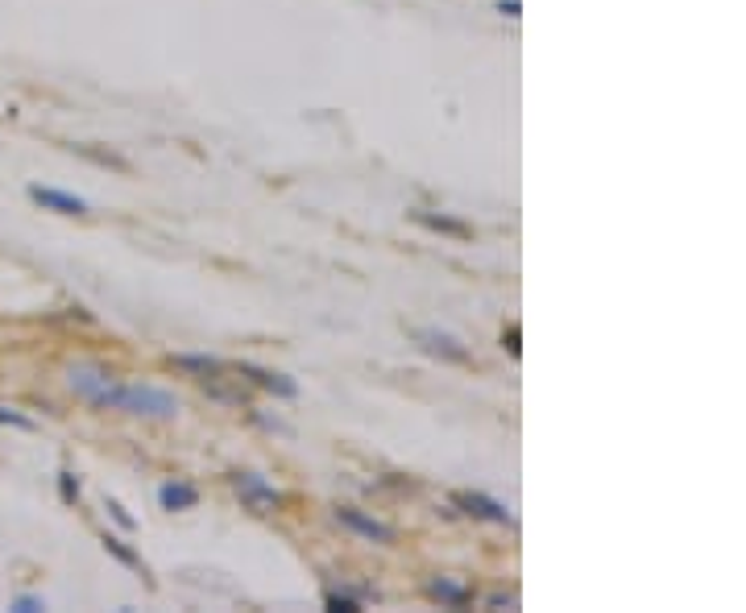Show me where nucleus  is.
I'll return each mask as SVG.
<instances>
[{"mask_svg":"<svg viewBox=\"0 0 746 613\" xmlns=\"http://www.w3.org/2000/svg\"><path fill=\"white\" fill-rule=\"evenodd\" d=\"M100 410H125V415H137V419H174L179 415V398L162 390V385L150 382H117L109 385V394L100 402Z\"/></svg>","mask_w":746,"mask_h":613,"instance_id":"nucleus-1","label":"nucleus"},{"mask_svg":"<svg viewBox=\"0 0 746 613\" xmlns=\"http://www.w3.org/2000/svg\"><path fill=\"white\" fill-rule=\"evenodd\" d=\"M229 485L241 493L245 510L253 514H278V510H287V493L274 489V485L257 477V472H229Z\"/></svg>","mask_w":746,"mask_h":613,"instance_id":"nucleus-2","label":"nucleus"},{"mask_svg":"<svg viewBox=\"0 0 746 613\" xmlns=\"http://www.w3.org/2000/svg\"><path fill=\"white\" fill-rule=\"evenodd\" d=\"M112 382H117V373H112L109 365H100V361H79V365L67 369V385H71L84 402H92V407L104 402V394H109Z\"/></svg>","mask_w":746,"mask_h":613,"instance_id":"nucleus-3","label":"nucleus"},{"mask_svg":"<svg viewBox=\"0 0 746 613\" xmlns=\"http://www.w3.org/2000/svg\"><path fill=\"white\" fill-rule=\"evenodd\" d=\"M452 510H460L465 518H477V522H494V527H515V514L506 510L498 497L490 493H477V489H457L452 497Z\"/></svg>","mask_w":746,"mask_h":613,"instance_id":"nucleus-4","label":"nucleus"},{"mask_svg":"<svg viewBox=\"0 0 746 613\" xmlns=\"http://www.w3.org/2000/svg\"><path fill=\"white\" fill-rule=\"evenodd\" d=\"M332 518H337V522H340L345 530H353L357 539L377 543V547H390V543L398 539V530L390 527V522H382V518L365 514V510H357V505H337V510H332Z\"/></svg>","mask_w":746,"mask_h":613,"instance_id":"nucleus-5","label":"nucleus"},{"mask_svg":"<svg viewBox=\"0 0 746 613\" xmlns=\"http://www.w3.org/2000/svg\"><path fill=\"white\" fill-rule=\"evenodd\" d=\"M232 373H237V377H245L253 390H265V394H274V398H287V402H290V398H299V382H295V377H287V373L262 369V365H253V361L232 365Z\"/></svg>","mask_w":746,"mask_h":613,"instance_id":"nucleus-6","label":"nucleus"},{"mask_svg":"<svg viewBox=\"0 0 746 613\" xmlns=\"http://www.w3.org/2000/svg\"><path fill=\"white\" fill-rule=\"evenodd\" d=\"M423 593L432 597L435 605H444V609H473L477 605V593H473V585H465V580H452V577H432L427 585H423Z\"/></svg>","mask_w":746,"mask_h":613,"instance_id":"nucleus-7","label":"nucleus"},{"mask_svg":"<svg viewBox=\"0 0 746 613\" xmlns=\"http://www.w3.org/2000/svg\"><path fill=\"white\" fill-rule=\"evenodd\" d=\"M415 344H419L427 357H440V361H448V365H469L473 361L469 349H465L457 336L435 332V327H419V332H415Z\"/></svg>","mask_w":746,"mask_h":613,"instance_id":"nucleus-8","label":"nucleus"},{"mask_svg":"<svg viewBox=\"0 0 746 613\" xmlns=\"http://www.w3.org/2000/svg\"><path fill=\"white\" fill-rule=\"evenodd\" d=\"M25 195L34 199L37 207H46V212H59V216H87V199L71 191H59V187H42V182H29Z\"/></svg>","mask_w":746,"mask_h":613,"instance_id":"nucleus-9","label":"nucleus"},{"mask_svg":"<svg viewBox=\"0 0 746 613\" xmlns=\"http://www.w3.org/2000/svg\"><path fill=\"white\" fill-rule=\"evenodd\" d=\"M237 385H224V373H216V377H204V394L216 398V402H224V407H253V390L249 382H241V377H232Z\"/></svg>","mask_w":746,"mask_h":613,"instance_id":"nucleus-10","label":"nucleus"},{"mask_svg":"<svg viewBox=\"0 0 746 613\" xmlns=\"http://www.w3.org/2000/svg\"><path fill=\"white\" fill-rule=\"evenodd\" d=\"M410 220H415V224H423V229L440 232V237H457V241H469V237H473V224H465V220H457V216H444V212L415 207V212H410Z\"/></svg>","mask_w":746,"mask_h":613,"instance_id":"nucleus-11","label":"nucleus"},{"mask_svg":"<svg viewBox=\"0 0 746 613\" xmlns=\"http://www.w3.org/2000/svg\"><path fill=\"white\" fill-rule=\"evenodd\" d=\"M170 365L182 369V373H191L195 382L216 377V373H229V365L220 361V357H204V352H170Z\"/></svg>","mask_w":746,"mask_h":613,"instance_id":"nucleus-12","label":"nucleus"},{"mask_svg":"<svg viewBox=\"0 0 746 613\" xmlns=\"http://www.w3.org/2000/svg\"><path fill=\"white\" fill-rule=\"evenodd\" d=\"M158 502H162V510H195L199 505V489H195L191 481H166L158 485Z\"/></svg>","mask_w":746,"mask_h":613,"instance_id":"nucleus-13","label":"nucleus"},{"mask_svg":"<svg viewBox=\"0 0 746 613\" xmlns=\"http://www.w3.org/2000/svg\"><path fill=\"white\" fill-rule=\"evenodd\" d=\"M100 547H104V552L112 555V560H117V564H125V568H133V572H150V568H145V560L137 552H133L129 543L121 539V535H112V530H104V535H100Z\"/></svg>","mask_w":746,"mask_h":613,"instance_id":"nucleus-14","label":"nucleus"},{"mask_svg":"<svg viewBox=\"0 0 746 613\" xmlns=\"http://www.w3.org/2000/svg\"><path fill=\"white\" fill-rule=\"evenodd\" d=\"M324 609L328 613H361L365 605L353 597V593H337V589H328L324 593Z\"/></svg>","mask_w":746,"mask_h":613,"instance_id":"nucleus-15","label":"nucleus"},{"mask_svg":"<svg viewBox=\"0 0 746 613\" xmlns=\"http://www.w3.org/2000/svg\"><path fill=\"white\" fill-rule=\"evenodd\" d=\"M71 149L92 157V162H100V166H109V170H129V162H125L121 154H104V149H92V145H71Z\"/></svg>","mask_w":746,"mask_h":613,"instance_id":"nucleus-16","label":"nucleus"},{"mask_svg":"<svg viewBox=\"0 0 746 613\" xmlns=\"http://www.w3.org/2000/svg\"><path fill=\"white\" fill-rule=\"evenodd\" d=\"M0 427H17V432H34L37 423L29 419V415H21V410H12V407H0Z\"/></svg>","mask_w":746,"mask_h":613,"instance_id":"nucleus-17","label":"nucleus"},{"mask_svg":"<svg viewBox=\"0 0 746 613\" xmlns=\"http://www.w3.org/2000/svg\"><path fill=\"white\" fill-rule=\"evenodd\" d=\"M104 510H109V514H112V522H117L121 530H137V518H133L129 510H125V505L117 502V497H104Z\"/></svg>","mask_w":746,"mask_h":613,"instance_id":"nucleus-18","label":"nucleus"},{"mask_svg":"<svg viewBox=\"0 0 746 613\" xmlns=\"http://www.w3.org/2000/svg\"><path fill=\"white\" fill-rule=\"evenodd\" d=\"M59 497H62L67 505L79 502V477H75L71 469H62V472H59Z\"/></svg>","mask_w":746,"mask_h":613,"instance_id":"nucleus-19","label":"nucleus"},{"mask_svg":"<svg viewBox=\"0 0 746 613\" xmlns=\"http://www.w3.org/2000/svg\"><path fill=\"white\" fill-rule=\"evenodd\" d=\"M502 349L510 352V357H523V327H518V324H510L502 332Z\"/></svg>","mask_w":746,"mask_h":613,"instance_id":"nucleus-20","label":"nucleus"},{"mask_svg":"<svg viewBox=\"0 0 746 613\" xmlns=\"http://www.w3.org/2000/svg\"><path fill=\"white\" fill-rule=\"evenodd\" d=\"M12 609H17V613H42V609H46V601L34 597V593H21V597H12Z\"/></svg>","mask_w":746,"mask_h":613,"instance_id":"nucleus-21","label":"nucleus"},{"mask_svg":"<svg viewBox=\"0 0 746 613\" xmlns=\"http://www.w3.org/2000/svg\"><path fill=\"white\" fill-rule=\"evenodd\" d=\"M485 609H515V593H490Z\"/></svg>","mask_w":746,"mask_h":613,"instance_id":"nucleus-22","label":"nucleus"},{"mask_svg":"<svg viewBox=\"0 0 746 613\" xmlns=\"http://www.w3.org/2000/svg\"><path fill=\"white\" fill-rule=\"evenodd\" d=\"M498 12L502 17H523V0H498Z\"/></svg>","mask_w":746,"mask_h":613,"instance_id":"nucleus-23","label":"nucleus"}]
</instances>
